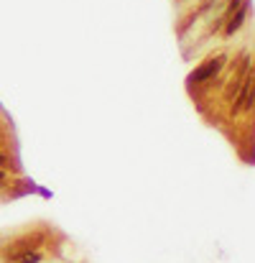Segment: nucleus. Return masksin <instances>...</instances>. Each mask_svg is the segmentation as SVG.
Returning <instances> with one entry per match:
<instances>
[{
  "instance_id": "obj_2",
  "label": "nucleus",
  "mask_w": 255,
  "mask_h": 263,
  "mask_svg": "<svg viewBox=\"0 0 255 263\" xmlns=\"http://www.w3.org/2000/svg\"><path fill=\"white\" fill-rule=\"evenodd\" d=\"M225 64H227V57L225 54H214V57H209L207 62H202L191 74H189V85L191 87H199V85H207V82H212L222 69H225Z\"/></svg>"
},
{
  "instance_id": "obj_1",
  "label": "nucleus",
  "mask_w": 255,
  "mask_h": 263,
  "mask_svg": "<svg viewBox=\"0 0 255 263\" xmlns=\"http://www.w3.org/2000/svg\"><path fill=\"white\" fill-rule=\"evenodd\" d=\"M44 243H46V233H44V230H33V233H26V235L10 240L8 248L3 251V256H5V261H13V258H18V256H23V253L41 251Z\"/></svg>"
},
{
  "instance_id": "obj_3",
  "label": "nucleus",
  "mask_w": 255,
  "mask_h": 263,
  "mask_svg": "<svg viewBox=\"0 0 255 263\" xmlns=\"http://www.w3.org/2000/svg\"><path fill=\"white\" fill-rule=\"evenodd\" d=\"M245 18H248V0L225 21V36H232V33H238L243 26H245Z\"/></svg>"
},
{
  "instance_id": "obj_6",
  "label": "nucleus",
  "mask_w": 255,
  "mask_h": 263,
  "mask_svg": "<svg viewBox=\"0 0 255 263\" xmlns=\"http://www.w3.org/2000/svg\"><path fill=\"white\" fill-rule=\"evenodd\" d=\"M0 181H5V172L3 169H0Z\"/></svg>"
},
{
  "instance_id": "obj_4",
  "label": "nucleus",
  "mask_w": 255,
  "mask_h": 263,
  "mask_svg": "<svg viewBox=\"0 0 255 263\" xmlns=\"http://www.w3.org/2000/svg\"><path fill=\"white\" fill-rule=\"evenodd\" d=\"M41 258H44L41 251H31V253H23V256H18V258H13L8 263H41Z\"/></svg>"
},
{
  "instance_id": "obj_5",
  "label": "nucleus",
  "mask_w": 255,
  "mask_h": 263,
  "mask_svg": "<svg viewBox=\"0 0 255 263\" xmlns=\"http://www.w3.org/2000/svg\"><path fill=\"white\" fill-rule=\"evenodd\" d=\"M0 169H3V172H8V169H15V166H13V161H10V159L3 154V151H0Z\"/></svg>"
}]
</instances>
